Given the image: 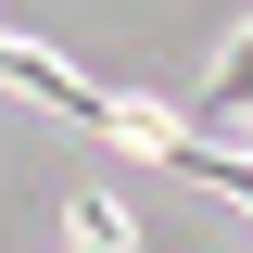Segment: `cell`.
Listing matches in <instances>:
<instances>
[{"mask_svg": "<svg viewBox=\"0 0 253 253\" xmlns=\"http://www.w3.org/2000/svg\"><path fill=\"white\" fill-rule=\"evenodd\" d=\"M228 114H253V26L228 38V63H215V76H203V114H190V126H203V139H215Z\"/></svg>", "mask_w": 253, "mask_h": 253, "instance_id": "cell-1", "label": "cell"}, {"mask_svg": "<svg viewBox=\"0 0 253 253\" xmlns=\"http://www.w3.org/2000/svg\"><path fill=\"white\" fill-rule=\"evenodd\" d=\"M63 241L76 253H126V215L101 203V190H76V203H63Z\"/></svg>", "mask_w": 253, "mask_h": 253, "instance_id": "cell-2", "label": "cell"}]
</instances>
